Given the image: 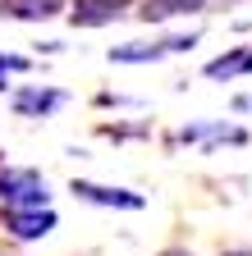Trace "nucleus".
<instances>
[{"instance_id":"10","label":"nucleus","mask_w":252,"mask_h":256,"mask_svg":"<svg viewBox=\"0 0 252 256\" xmlns=\"http://www.w3.org/2000/svg\"><path fill=\"white\" fill-rule=\"evenodd\" d=\"M28 69H33V60H28V55L0 50V92H5V78H10V74H28Z\"/></svg>"},{"instance_id":"12","label":"nucleus","mask_w":252,"mask_h":256,"mask_svg":"<svg viewBox=\"0 0 252 256\" xmlns=\"http://www.w3.org/2000/svg\"><path fill=\"white\" fill-rule=\"evenodd\" d=\"M234 110H252V96H238V101H234Z\"/></svg>"},{"instance_id":"2","label":"nucleus","mask_w":252,"mask_h":256,"mask_svg":"<svg viewBox=\"0 0 252 256\" xmlns=\"http://www.w3.org/2000/svg\"><path fill=\"white\" fill-rule=\"evenodd\" d=\"M202 32H174V37H156V42H124V46H110V64H156L165 55H183L197 46Z\"/></svg>"},{"instance_id":"1","label":"nucleus","mask_w":252,"mask_h":256,"mask_svg":"<svg viewBox=\"0 0 252 256\" xmlns=\"http://www.w3.org/2000/svg\"><path fill=\"white\" fill-rule=\"evenodd\" d=\"M0 206L5 210H28V206H51V183L37 170L5 165L0 170Z\"/></svg>"},{"instance_id":"8","label":"nucleus","mask_w":252,"mask_h":256,"mask_svg":"<svg viewBox=\"0 0 252 256\" xmlns=\"http://www.w3.org/2000/svg\"><path fill=\"white\" fill-rule=\"evenodd\" d=\"M211 82H234V78H252V46H234L225 55H215L206 60V69H202Z\"/></svg>"},{"instance_id":"11","label":"nucleus","mask_w":252,"mask_h":256,"mask_svg":"<svg viewBox=\"0 0 252 256\" xmlns=\"http://www.w3.org/2000/svg\"><path fill=\"white\" fill-rule=\"evenodd\" d=\"M156 256H193L188 247H165V252H156Z\"/></svg>"},{"instance_id":"7","label":"nucleus","mask_w":252,"mask_h":256,"mask_svg":"<svg viewBox=\"0 0 252 256\" xmlns=\"http://www.w3.org/2000/svg\"><path fill=\"white\" fill-rule=\"evenodd\" d=\"M133 10V0H74L69 5V23L74 28H106L115 18H124Z\"/></svg>"},{"instance_id":"9","label":"nucleus","mask_w":252,"mask_h":256,"mask_svg":"<svg viewBox=\"0 0 252 256\" xmlns=\"http://www.w3.org/2000/svg\"><path fill=\"white\" fill-rule=\"evenodd\" d=\"M69 0H0V14L5 18H23V23H42V18H55Z\"/></svg>"},{"instance_id":"6","label":"nucleus","mask_w":252,"mask_h":256,"mask_svg":"<svg viewBox=\"0 0 252 256\" xmlns=\"http://www.w3.org/2000/svg\"><path fill=\"white\" fill-rule=\"evenodd\" d=\"M238 0H142L138 18L147 23H165V18H179V14H215V10H229Z\"/></svg>"},{"instance_id":"4","label":"nucleus","mask_w":252,"mask_h":256,"mask_svg":"<svg viewBox=\"0 0 252 256\" xmlns=\"http://www.w3.org/2000/svg\"><path fill=\"white\" fill-rule=\"evenodd\" d=\"M55 224H60V215L51 206H28V210H5V215H0V229H5L10 238H19V242L46 238Z\"/></svg>"},{"instance_id":"3","label":"nucleus","mask_w":252,"mask_h":256,"mask_svg":"<svg viewBox=\"0 0 252 256\" xmlns=\"http://www.w3.org/2000/svg\"><path fill=\"white\" fill-rule=\"evenodd\" d=\"M69 192L78 202H87V206H110V210H142L147 206L142 192H133V188H106V183H92V178H74Z\"/></svg>"},{"instance_id":"13","label":"nucleus","mask_w":252,"mask_h":256,"mask_svg":"<svg viewBox=\"0 0 252 256\" xmlns=\"http://www.w3.org/2000/svg\"><path fill=\"white\" fill-rule=\"evenodd\" d=\"M225 256H252V247H229Z\"/></svg>"},{"instance_id":"5","label":"nucleus","mask_w":252,"mask_h":256,"mask_svg":"<svg viewBox=\"0 0 252 256\" xmlns=\"http://www.w3.org/2000/svg\"><path fill=\"white\" fill-rule=\"evenodd\" d=\"M65 101H69V92H60V87H42V82L19 87V92L10 96V106H14L19 119H46V114H55Z\"/></svg>"}]
</instances>
